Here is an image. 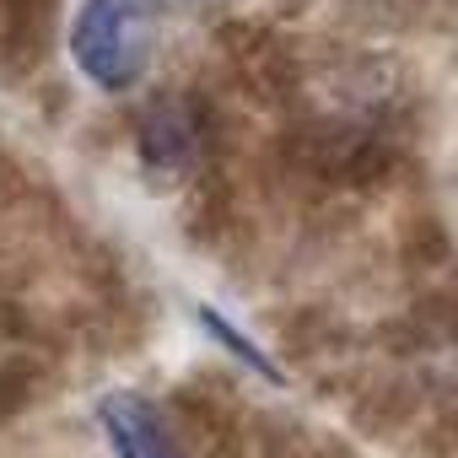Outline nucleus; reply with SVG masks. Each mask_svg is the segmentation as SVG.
<instances>
[{
    "instance_id": "obj_1",
    "label": "nucleus",
    "mask_w": 458,
    "mask_h": 458,
    "mask_svg": "<svg viewBox=\"0 0 458 458\" xmlns=\"http://www.w3.org/2000/svg\"><path fill=\"white\" fill-rule=\"evenodd\" d=\"M162 44V0H81L65 49L87 87L124 98L146 81Z\"/></svg>"
},
{
    "instance_id": "obj_2",
    "label": "nucleus",
    "mask_w": 458,
    "mask_h": 458,
    "mask_svg": "<svg viewBox=\"0 0 458 458\" xmlns=\"http://www.w3.org/2000/svg\"><path fill=\"white\" fill-rule=\"evenodd\" d=\"M98 426L114 458H189L173 420L135 388H114L98 399Z\"/></svg>"
},
{
    "instance_id": "obj_3",
    "label": "nucleus",
    "mask_w": 458,
    "mask_h": 458,
    "mask_svg": "<svg viewBox=\"0 0 458 458\" xmlns=\"http://www.w3.org/2000/svg\"><path fill=\"white\" fill-rule=\"evenodd\" d=\"M205 130H199V108L189 98H157L140 119H135V151L151 173H183L199 162Z\"/></svg>"
},
{
    "instance_id": "obj_4",
    "label": "nucleus",
    "mask_w": 458,
    "mask_h": 458,
    "mask_svg": "<svg viewBox=\"0 0 458 458\" xmlns=\"http://www.w3.org/2000/svg\"><path fill=\"white\" fill-rule=\"evenodd\" d=\"M194 318H199V329H205L210 340H221V345H226V356H238L243 367H254V372H259V377H270V383L281 377V372H276V361H270V356L259 351V340H254V335H243L238 324H226V318H221L216 308H199Z\"/></svg>"
},
{
    "instance_id": "obj_5",
    "label": "nucleus",
    "mask_w": 458,
    "mask_h": 458,
    "mask_svg": "<svg viewBox=\"0 0 458 458\" xmlns=\"http://www.w3.org/2000/svg\"><path fill=\"white\" fill-rule=\"evenodd\" d=\"M0 399H6V367H0Z\"/></svg>"
},
{
    "instance_id": "obj_6",
    "label": "nucleus",
    "mask_w": 458,
    "mask_h": 458,
    "mask_svg": "<svg viewBox=\"0 0 458 458\" xmlns=\"http://www.w3.org/2000/svg\"><path fill=\"white\" fill-rule=\"evenodd\" d=\"M162 6H167V0H162Z\"/></svg>"
}]
</instances>
